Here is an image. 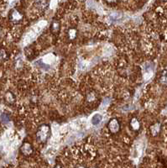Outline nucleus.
<instances>
[{
  "mask_svg": "<svg viewBox=\"0 0 167 168\" xmlns=\"http://www.w3.org/2000/svg\"><path fill=\"white\" fill-rule=\"evenodd\" d=\"M61 29V24L58 20H53L50 25V30L53 34H57L60 31Z\"/></svg>",
  "mask_w": 167,
  "mask_h": 168,
  "instance_id": "nucleus-8",
  "label": "nucleus"
},
{
  "mask_svg": "<svg viewBox=\"0 0 167 168\" xmlns=\"http://www.w3.org/2000/svg\"><path fill=\"white\" fill-rule=\"evenodd\" d=\"M50 136V128L48 124H42L38 128L36 132L37 140L40 143H46Z\"/></svg>",
  "mask_w": 167,
  "mask_h": 168,
  "instance_id": "nucleus-1",
  "label": "nucleus"
},
{
  "mask_svg": "<svg viewBox=\"0 0 167 168\" xmlns=\"http://www.w3.org/2000/svg\"><path fill=\"white\" fill-rule=\"evenodd\" d=\"M108 128L112 134H116L120 130V123L117 119H112L108 124Z\"/></svg>",
  "mask_w": 167,
  "mask_h": 168,
  "instance_id": "nucleus-3",
  "label": "nucleus"
},
{
  "mask_svg": "<svg viewBox=\"0 0 167 168\" xmlns=\"http://www.w3.org/2000/svg\"><path fill=\"white\" fill-rule=\"evenodd\" d=\"M159 82L162 85L167 87V69L162 71V72L160 73V77H159Z\"/></svg>",
  "mask_w": 167,
  "mask_h": 168,
  "instance_id": "nucleus-9",
  "label": "nucleus"
},
{
  "mask_svg": "<svg viewBox=\"0 0 167 168\" xmlns=\"http://www.w3.org/2000/svg\"><path fill=\"white\" fill-rule=\"evenodd\" d=\"M23 14L19 12V10L16 9H13L10 13V20L14 24H18L20 23L23 20Z\"/></svg>",
  "mask_w": 167,
  "mask_h": 168,
  "instance_id": "nucleus-2",
  "label": "nucleus"
},
{
  "mask_svg": "<svg viewBox=\"0 0 167 168\" xmlns=\"http://www.w3.org/2000/svg\"><path fill=\"white\" fill-rule=\"evenodd\" d=\"M2 35H3V30H2V28L0 27V36H2Z\"/></svg>",
  "mask_w": 167,
  "mask_h": 168,
  "instance_id": "nucleus-16",
  "label": "nucleus"
},
{
  "mask_svg": "<svg viewBox=\"0 0 167 168\" xmlns=\"http://www.w3.org/2000/svg\"><path fill=\"white\" fill-rule=\"evenodd\" d=\"M163 1H167V0H163Z\"/></svg>",
  "mask_w": 167,
  "mask_h": 168,
  "instance_id": "nucleus-18",
  "label": "nucleus"
},
{
  "mask_svg": "<svg viewBox=\"0 0 167 168\" xmlns=\"http://www.w3.org/2000/svg\"><path fill=\"white\" fill-rule=\"evenodd\" d=\"M76 36H77V30L76 29H69V30L67 31V36H68L70 40H73L74 39L76 38Z\"/></svg>",
  "mask_w": 167,
  "mask_h": 168,
  "instance_id": "nucleus-11",
  "label": "nucleus"
},
{
  "mask_svg": "<svg viewBox=\"0 0 167 168\" xmlns=\"http://www.w3.org/2000/svg\"><path fill=\"white\" fill-rule=\"evenodd\" d=\"M105 1H106V3H108L109 4H114L118 2V0H105Z\"/></svg>",
  "mask_w": 167,
  "mask_h": 168,
  "instance_id": "nucleus-14",
  "label": "nucleus"
},
{
  "mask_svg": "<svg viewBox=\"0 0 167 168\" xmlns=\"http://www.w3.org/2000/svg\"><path fill=\"white\" fill-rule=\"evenodd\" d=\"M20 151L21 153L25 156H29L33 153V146L29 142H25L22 146L20 147Z\"/></svg>",
  "mask_w": 167,
  "mask_h": 168,
  "instance_id": "nucleus-4",
  "label": "nucleus"
},
{
  "mask_svg": "<svg viewBox=\"0 0 167 168\" xmlns=\"http://www.w3.org/2000/svg\"><path fill=\"white\" fill-rule=\"evenodd\" d=\"M8 58V54L4 49H0V59L6 60Z\"/></svg>",
  "mask_w": 167,
  "mask_h": 168,
  "instance_id": "nucleus-13",
  "label": "nucleus"
},
{
  "mask_svg": "<svg viewBox=\"0 0 167 168\" xmlns=\"http://www.w3.org/2000/svg\"><path fill=\"white\" fill-rule=\"evenodd\" d=\"M76 168H87V167H83V166H80V167H76Z\"/></svg>",
  "mask_w": 167,
  "mask_h": 168,
  "instance_id": "nucleus-17",
  "label": "nucleus"
},
{
  "mask_svg": "<svg viewBox=\"0 0 167 168\" xmlns=\"http://www.w3.org/2000/svg\"><path fill=\"white\" fill-rule=\"evenodd\" d=\"M130 128L133 130L134 131H139L140 130V127H141V124H140V122L137 119V118H133L131 120H130Z\"/></svg>",
  "mask_w": 167,
  "mask_h": 168,
  "instance_id": "nucleus-7",
  "label": "nucleus"
},
{
  "mask_svg": "<svg viewBox=\"0 0 167 168\" xmlns=\"http://www.w3.org/2000/svg\"><path fill=\"white\" fill-rule=\"evenodd\" d=\"M54 168H62L60 165H56L55 167H54Z\"/></svg>",
  "mask_w": 167,
  "mask_h": 168,
  "instance_id": "nucleus-15",
  "label": "nucleus"
},
{
  "mask_svg": "<svg viewBox=\"0 0 167 168\" xmlns=\"http://www.w3.org/2000/svg\"><path fill=\"white\" fill-rule=\"evenodd\" d=\"M35 7L40 10H46L48 6V0H35Z\"/></svg>",
  "mask_w": 167,
  "mask_h": 168,
  "instance_id": "nucleus-6",
  "label": "nucleus"
},
{
  "mask_svg": "<svg viewBox=\"0 0 167 168\" xmlns=\"http://www.w3.org/2000/svg\"><path fill=\"white\" fill-rule=\"evenodd\" d=\"M149 131H150V134L152 136L159 135L160 131H161V124L160 122H156V123L153 124L149 128Z\"/></svg>",
  "mask_w": 167,
  "mask_h": 168,
  "instance_id": "nucleus-5",
  "label": "nucleus"
},
{
  "mask_svg": "<svg viewBox=\"0 0 167 168\" xmlns=\"http://www.w3.org/2000/svg\"><path fill=\"white\" fill-rule=\"evenodd\" d=\"M4 98H5V101L8 103H15V97L14 95L12 94L11 92H7L5 95H4Z\"/></svg>",
  "mask_w": 167,
  "mask_h": 168,
  "instance_id": "nucleus-10",
  "label": "nucleus"
},
{
  "mask_svg": "<svg viewBox=\"0 0 167 168\" xmlns=\"http://www.w3.org/2000/svg\"><path fill=\"white\" fill-rule=\"evenodd\" d=\"M102 120V116L101 114H95L92 118V124L93 125H97Z\"/></svg>",
  "mask_w": 167,
  "mask_h": 168,
  "instance_id": "nucleus-12",
  "label": "nucleus"
}]
</instances>
